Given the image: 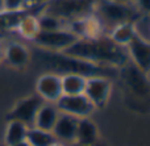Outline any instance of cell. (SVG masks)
Instances as JSON below:
<instances>
[{
    "label": "cell",
    "mask_w": 150,
    "mask_h": 146,
    "mask_svg": "<svg viewBox=\"0 0 150 146\" xmlns=\"http://www.w3.org/2000/svg\"><path fill=\"white\" fill-rule=\"evenodd\" d=\"M63 53L95 65L112 67L116 70H120L129 63L127 49L112 42L107 36L99 37L96 39L78 38Z\"/></svg>",
    "instance_id": "obj_1"
},
{
    "label": "cell",
    "mask_w": 150,
    "mask_h": 146,
    "mask_svg": "<svg viewBox=\"0 0 150 146\" xmlns=\"http://www.w3.org/2000/svg\"><path fill=\"white\" fill-rule=\"evenodd\" d=\"M40 59L42 61L45 66L47 67V71H54V73L63 75V74H80L84 76L91 75H105L107 71H112L116 68L104 67L95 63H91L88 61H83L79 58H75L73 55H69L66 53H54L41 50Z\"/></svg>",
    "instance_id": "obj_2"
},
{
    "label": "cell",
    "mask_w": 150,
    "mask_h": 146,
    "mask_svg": "<svg viewBox=\"0 0 150 146\" xmlns=\"http://www.w3.org/2000/svg\"><path fill=\"white\" fill-rule=\"evenodd\" d=\"M92 12L103 21L107 30L111 26L125 21H133L138 11L132 4H122L113 0H96L93 1Z\"/></svg>",
    "instance_id": "obj_3"
},
{
    "label": "cell",
    "mask_w": 150,
    "mask_h": 146,
    "mask_svg": "<svg viewBox=\"0 0 150 146\" xmlns=\"http://www.w3.org/2000/svg\"><path fill=\"white\" fill-rule=\"evenodd\" d=\"M42 7V12H47L65 21H71L80 16L92 12L93 1L91 0H46Z\"/></svg>",
    "instance_id": "obj_4"
},
{
    "label": "cell",
    "mask_w": 150,
    "mask_h": 146,
    "mask_svg": "<svg viewBox=\"0 0 150 146\" xmlns=\"http://www.w3.org/2000/svg\"><path fill=\"white\" fill-rule=\"evenodd\" d=\"M78 37L75 36L70 29H58V30L45 32L41 30L37 37L33 39V44L37 46V49L46 50V51L61 53L71 46Z\"/></svg>",
    "instance_id": "obj_5"
},
{
    "label": "cell",
    "mask_w": 150,
    "mask_h": 146,
    "mask_svg": "<svg viewBox=\"0 0 150 146\" xmlns=\"http://www.w3.org/2000/svg\"><path fill=\"white\" fill-rule=\"evenodd\" d=\"M112 90H113V82L107 75L87 76L84 95L95 105L96 111L107 107L112 96Z\"/></svg>",
    "instance_id": "obj_6"
},
{
    "label": "cell",
    "mask_w": 150,
    "mask_h": 146,
    "mask_svg": "<svg viewBox=\"0 0 150 146\" xmlns=\"http://www.w3.org/2000/svg\"><path fill=\"white\" fill-rule=\"evenodd\" d=\"M67 29H70L78 38L87 39H96L107 33L105 25L93 12L69 21Z\"/></svg>",
    "instance_id": "obj_7"
},
{
    "label": "cell",
    "mask_w": 150,
    "mask_h": 146,
    "mask_svg": "<svg viewBox=\"0 0 150 146\" xmlns=\"http://www.w3.org/2000/svg\"><path fill=\"white\" fill-rule=\"evenodd\" d=\"M59 112L74 116L76 118L91 117L96 112V108L84 94L62 95L55 103Z\"/></svg>",
    "instance_id": "obj_8"
},
{
    "label": "cell",
    "mask_w": 150,
    "mask_h": 146,
    "mask_svg": "<svg viewBox=\"0 0 150 146\" xmlns=\"http://www.w3.org/2000/svg\"><path fill=\"white\" fill-rule=\"evenodd\" d=\"M120 70H121L125 84L130 91V94H133L136 97H140V99H146L150 96V79L145 73L138 70L130 62Z\"/></svg>",
    "instance_id": "obj_9"
},
{
    "label": "cell",
    "mask_w": 150,
    "mask_h": 146,
    "mask_svg": "<svg viewBox=\"0 0 150 146\" xmlns=\"http://www.w3.org/2000/svg\"><path fill=\"white\" fill-rule=\"evenodd\" d=\"M36 94L46 103H57L62 96L61 75L54 71H45L36 80Z\"/></svg>",
    "instance_id": "obj_10"
},
{
    "label": "cell",
    "mask_w": 150,
    "mask_h": 146,
    "mask_svg": "<svg viewBox=\"0 0 150 146\" xmlns=\"http://www.w3.org/2000/svg\"><path fill=\"white\" fill-rule=\"evenodd\" d=\"M42 103H44V100L37 94L29 95V96L18 100V102L13 105L12 109H11L9 120H18L25 124L26 126L30 128V126H33L36 113H37V111H38V108L41 107Z\"/></svg>",
    "instance_id": "obj_11"
},
{
    "label": "cell",
    "mask_w": 150,
    "mask_h": 146,
    "mask_svg": "<svg viewBox=\"0 0 150 146\" xmlns=\"http://www.w3.org/2000/svg\"><path fill=\"white\" fill-rule=\"evenodd\" d=\"M32 51L20 41H9L4 44V62L13 68H24L30 63Z\"/></svg>",
    "instance_id": "obj_12"
},
{
    "label": "cell",
    "mask_w": 150,
    "mask_h": 146,
    "mask_svg": "<svg viewBox=\"0 0 150 146\" xmlns=\"http://www.w3.org/2000/svg\"><path fill=\"white\" fill-rule=\"evenodd\" d=\"M125 49L129 62L148 75L150 73V42H145L134 37Z\"/></svg>",
    "instance_id": "obj_13"
},
{
    "label": "cell",
    "mask_w": 150,
    "mask_h": 146,
    "mask_svg": "<svg viewBox=\"0 0 150 146\" xmlns=\"http://www.w3.org/2000/svg\"><path fill=\"white\" fill-rule=\"evenodd\" d=\"M78 123H79V118L61 112L52 130L57 141H61L66 145L74 144L76 141Z\"/></svg>",
    "instance_id": "obj_14"
},
{
    "label": "cell",
    "mask_w": 150,
    "mask_h": 146,
    "mask_svg": "<svg viewBox=\"0 0 150 146\" xmlns=\"http://www.w3.org/2000/svg\"><path fill=\"white\" fill-rule=\"evenodd\" d=\"M59 113L61 112L57 108L55 103L44 102L36 113L33 126L34 128L42 129V130L52 132L53 128H54V125H55V121H57L58 116H59Z\"/></svg>",
    "instance_id": "obj_15"
},
{
    "label": "cell",
    "mask_w": 150,
    "mask_h": 146,
    "mask_svg": "<svg viewBox=\"0 0 150 146\" xmlns=\"http://www.w3.org/2000/svg\"><path fill=\"white\" fill-rule=\"evenodd\" d=\"M15 30L23 39L32 42L37 37V34L41 32L37 15L32 12H24L18 20L17 25H16Z\"/></svg>",
    "instance_id": "obj_16"
},
{
    "label": "cell",
    "mask_w": 150,
    "mask_h": 146,
    "mask_svg": "<svg viewBox=\"0 0 150 146\" xmlns=\"http://www.w3.org/2000/svg\"><path fill=\"white\" fill-rule=\"evenodd\" d=\"M105 36L116 45H119L121 47H127L136 37V33L132 21H125V23H120L111 26L107 30Z\"/></svg>",
    "instance_id": "obj_17"
},
{
    "label": "cell",
    "mask_w": 150,
    "mask_h": 146,
    "mask_svg": "<svg viewBox=\"0 0 150 146\" xmlns=\"http://www.w3.org/2000/svg\"><path fill=\"white\" fill-rule=\"evenodd\" d=\"M99 141V128L91 117L79 118L76 130L78 144L83 145H95Z\"/></svg>",
    "instance_id": "obj_18"
},
{
    "label": "cell",
    "mask_w": 150,
    "mask_h": 146,
    "mask_svg": "<svg viewBox=\"0 0 150 146\" xmlns=\"http://www.w3.org/2000/svg\"><path fill=\"white\" fill-rule=\"evenodd\" d=\"M87 76L80 74H63L61 75L62 95H79L84 94Z\"/></svg>",
    "instance_id": "obj_19"
},
{
    "label": "cell",
    "mask_w": 150,
    "mask_h": 146,
    "mask_svg": "<svg viewBox=\"0 0 150 146\" xmlns=\"http://www.w3.org/2000/svg\"><path fill=\"white\" fill-rule=\"evenodd\" d=\"M29 126H26L24 123L18 120H9L5 126L4 133V142L3 144L7 146H12L18 144L21 141L26 140V133H28Z\"/></svg>",
    "instance_id": "obj_20"
},
{
    "label": "cell",
    "mask_w": 150,
    "mask_h": 146,
    "mask_svg": "<svg viewBox=\"0 0 150 146\" xmlns=\"http://www.w3.org/2000/svg\"><path fill=\"white\" fill-rule=\"evenodd\" d=\"M26 141L30 144V146H52L57 141V138L53 134V132L30 126L26 133Z\"/></svg>",
    "instance_id": "obj_21"
},
{
    "label": "cell",
    "mask_w": 150,
    "mask_h": 146,
    "mask_svg": "<svg viewBox=\"0 0 150 146\" xmlns=\"http://www.w3.org/2000/svg\"><path fill=\"white\" fill-rule=\"evenodd\" d=\"M37 18H38V24L41 30L50 32V30H58V29L67 28V21L62 20V18L52 15V13L42 12L41 11L40 13H37Z\"/></svg>",
    "instance_id": "obj_22"
},
{
    "label": "cell",
    "mask_w": 150,
    "mask_h": 146,
    "mask_svg": "<svg viewBox=\"0 0 150 146\" xmlns=\"http://www.w3.org/2000/svg\"><path fill=\"white\" fill-rule=\"evenodd\" d=\"M136 37L150 42V13H138L132 21Z\"/></svg>",
    "instance_id": "obj_23"
},
{
    "label": "cell",
    "mask_w": 150,
    "mask_h": 146,
    "mask_svg": "<svg viewBox=\"0 0 150 146\" xmlns=\"http://www.w3.org/2000/svg\"><path fill=\"white\" fill-rule=\"evenodd\" d=\"M24 12H3L0 13V33L7 30H15L18 20Z\"/></svg>",
    "instance_id": "obj_24"
},
{
    "label": "cell",
    "mask_w": 150,
    "mask_h": 146,
    "mask_svg": "<svg viewBox=\"0 0 150 146\" xmlns=\"http://www.w3.org/2000/svg\"><path fill=\"white\" fill-rule=\"evenodd\" d=\"M33 7H37L34 0H4L5 12H28Z\"/></svg>",
    "instance_id": "obj_25"
},
{
    "label": "cell",
    "mask_w": 150,
    "mask_h": 146,
    "mask_svg": "<svg viewBox=\"0 0 150 146\" xmlns=\"http://www.w3.org/2000/svg\"><path fill=\"white\" fill-rule=\"evenodd\" d=\"M133 5L140 13H150V0H133Z\"/></svg>",
    "instance_id": "obj_26"
},
{
    "label": "cell",
    "mask_w": 150,
    "mask_h": 146,
    "mask_svg": "<svg viewBox=\"0 0 150 146\" xmlns=\"http://www.w3.org/2000/svg\"><path fill=\"white\" fill-rule=\"evenodd\" d=\"M4 63V42L0 39V65Z\"/></svg>",
    "instance_id": "obj_27"
},
{
    "label": "cell",
    "mask_w": 150,
    "mask_h": 146,
    "mask_svg": "<svg viewBox=\"0 0 150 146\" xmlns=\"http://www.w3.org/2000/svg\"><path fill=\"white\" fill-rule=\"evenodd\" d=\"M12 146H30V144H29V142L25 140V141H21V142H18V144H15Z\"/></svg>",
    "instance_id": "obj_28"
},
{
    "label": "cell",
    "mask_w": 150,
    "mask_h": 146,
    "mask_svg": "<svg viewBox=\"0 0 150 146\" xmlns=\"http://www.w3.org/2000/svg\"><path fill=\"white\" fill-rule=\"evenodd\" d=\"M117 3H122V4H132L133 5V0H113Z\"/></svg>",
    "instance_id": "obj_29"
},
{
    "label": "cell",
    "mask_w": 150,
    "mask_h": 146,
    "mask_svg": "<svg viewBox=\"0 0 150 146\" xmlns=\"http://www.w3.org/2000/svg\"><path fill=\"white\" fill-rule=\"evenodd\" d=\"M5 12L4 11V0H0V13Z\"/></svg>",
    "instance_id": "obj_30"
},
{
    "label": "cell",
    "mask_w": 150,
    "mask_h": 146,
    "mask_svg": "<svg viewBox=\"0 0 150 146\" xmlns=\"http://www.w3.org/2000/svg\"><path fill=\"white\" fill-rule=\"evenodd\" d=\"M52 146H67L66 144H63V142H61V141H55L54 144H53Z\"/></svg>",
    "instance_id": "obj_31"
},
{
    "label": "cell",
    "mask_w": 150,
    "mask_h": 146,
    "mask_svg": "<svg viewBox=\"0 0 150 146\" xmlns=\"http://www.w3.org/2000/svg\"><path fill=\"white\" fill-rule=\"evenodd\" d=\"M67 146H95V145H83V144H78V142H74V144L67 145Z\"/></svg>",
    "instance_id": "obj_32"
},
{
    "label": "cell",
    "mask_w": 150,
    "mask_h": 146,
    "mask_svg": "<svg viewBox=\"0 0 150 146\" xmlns=\"http://www.w3.org/2000/svg\"><path fill=\"white\" fill-rule=\"evenodd\" d=\"M0 146H7V145H4V144H0Z\"/></svg>",
    "instance_id": "obj_33"
}]
</instances>
